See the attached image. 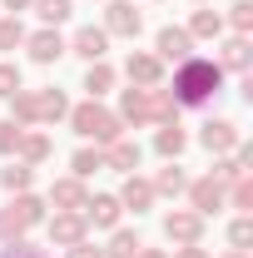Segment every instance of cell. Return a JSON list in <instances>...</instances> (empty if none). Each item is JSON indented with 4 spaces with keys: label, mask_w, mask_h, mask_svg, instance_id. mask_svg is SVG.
Here are the masks:
<instances>
[{
    "label": "cell",
    "mask_w": 253,
    "mask_h": 258,
    "mask_svg": "<svg viewBox=\"0 0 253 258\" xmlns=\"http://www.w3.org/2000/svg\"><path fill=\"white\" fill-rule=\"evenodd\" d=\"M219 85H223V70L214 60H184L179 64V70H174V90H169V95H174V104H179V109H184V104H209V99L219 95Z\"/></svg>",
    "instance_id": "6da1fadb"
},
{
    "label": "cell",
    "mask_w": 253,
    "mask_h": 258,
    "mask_svg": "<svg viewBox=\"0 0 253 258\" xmlns=\"http://www.w3.org/2000/svg\"><path fill=\"white\" fill-rule=\"evenodd\" d=\"M70 124H75V134H85V139H95V144H114L119 139V114H109L99 99H85V104H75L70 109Z\"/></svg>",
    "instance_id": "7a4b0ae2"
},
{
    "label": "cell",
    "mask_w": 253,
    "mask_h": 258,
    "mask_svg": "<svg viewBox=\"0 0 253 258\" xmlns=\"http://www.w3.org/2000/svg\"><path fill=\"white\" fill-rule=\"evenodd\" d=\"M189 199H194V214L209 219V214H219L223 204H228V184H219L214 174H204V179H194V184H189Z\"/></svg>",
    "instance_id": "3957f363"
},
{
    "label": "cell",
    "mask_w": 253,
    "mask_h": 258,
    "mask_svg": "<svg viewBox=\"0 0 253 258\" xmlns=\"http://www.w3.org/2000/svg\"><path fill=\"white\" fill-rule=\"evenodd\" d=\"M164 238L179 243V248H184V243H199V238H204V219H199L194 209H174V214H164Z\"/></svg>",
    "instance_id": "277c9868"
},
{
    "label": "cell",
    "mask_w": 253,
    "mask_h": 258,
    "mask_svg": "<svg viewBox=\"0 0 253 258\" xmlns=\"http://www.w3.org/2000/svg\"><path fill=\"white\" fill-rule=\"evenodd\" d=\"M45 224H50V238H55L60 248H75V243H85V233H90L85 214H75V209H55V219H45Z\"/></svg>",
    "instance_id": "5b68a950"
},
{
    "label": "cell",
    "mask_w": 253,
    "mask_h": 258,
    "mask_svg": "<svg viewBox=\"0 0 253 258\" xmlns=\"http://www.w3.org/2000/svg\"><path fill=\"white\" fill-rule=\"evenodd\" d=\"M199 144H204L209 154H233L243 139H238V124H233V119H209V124L199 129Z\"/></svg>",
    "instance_id": "8992f818"
},
{
    "label": "cell",
    "mask_w": 253,
    "mask_h": 258,
    "mask_svg": "<svg viewBox=\"0 0 253 258\" xmlns=\"http://www.w3.org/2000/svg\"><path fill=\"white\" fill-rule=\"evenodd\" d=\"M139 30H144V15H139L129 0H109V10H104V35H124V40H134Z\"/></svg>",
    "instance_id": "52a82bcc"
},
{
    "label": "cell",
    "mask_w": 253,
    "mask_h": 258,
    "mask_svg": "<svg viewBox=\"0 0 253 258\" xmlns=\"http://www.w3.org/2000/svg\"><path fill=\"white\" fill-rule=\"evenodd\" d=\"M124 75H129V85H134V90H154L159 80H164V60L139 50V55H129V60H124Z\"/></svg>",
    "instance_id": "ba28073f"
},
{
    "label": "cell",
    "mask_w": 253,
    "mask_h": 258,
    "mask_svg": "<svg viewBox=\"0 0 253 258\" xmlns=\"http://www.w3.org/2000/svg\"><path fill=\"white\" fill-rule=\"evenodd\" d=\"M85 224H95V228H119V214H124V204L114 199V194H95V199H85Z\"/></svg>",
    "instance_id": "9c48e42d"
},
{
    "label": "cell",
    "mask_w": 253,
    "mask_h": 258,
    "mask_svg": "<svg viewBox=\"0 0 253 258\" xmlns=\"http://www.w3.org/2000/svg\"><path fill=\"white\" fill-rule=\"evenodd\" d=\"M154 50H159V60L184 64V60H189V50H194V40H189V30H184V25H164V30H159V40H154Z\"/></svg>",
    "instance_id": "30bf717a"
},
{
    "label": "cell",
    "mask_w": 253,
    "mask_h": 258,
    "mask_svg": "<svg viewBox=\"0 0 253 258\" xmlns=\"http://www.w3.org/2000/svg\"><path fill=\"white\" fill-rule=\"evenodd\" d=\"M25 45H30V60H35V64H55L60 55H70V50H65V40H60V30H50V25H45V30H35V35H25Z\"/></svg>",
    "instance_id": "8fae6325"
},
{
    "label": "cell",
    "mask_w": 253,
    "mask_h": 258,
    "mask_svg": "<svg viewBox=\"0 0 253 258\" xmlns=\"http://www.w3.org/2000/svg\"><path fill=\"white\" fill-rule=\"evenodd\" d=\"M65 50H75V55H80V60H104V50H109V35H104V25H85V30H75V40H70V45H65Z\"/></svg>",
    "instance_id": "7c38bea8"
},
{
    "label": "cell",
    "mask_w": 253,
    "mask_h": 258,
    "mask_svg": "<svg viewBox=\"0 0 253 258\" xmlns=\"http://www.w3.org/2000/svg\"><path fill=\"white\" fill-rule=\"evenodd\" d=\"M119 124H154V109H149V90H124L119 99Z\"/></svg>",
    "instance_id": "4fadbf2b"
},
{
    "label": "cell",
    "mask_w": 253,
    "mask_h": 258,
    "mask_svg": "<svg viewBox=\"0 0 253 258\" xmlns=\"http://www.w3.org/2000/svg\"><path fill=\"white\" fill-rule=\"evenodd\" d=\"M85 199H90V194H85V179H75V174L50 184V204H55V209H75V214H80Z\"/></svg>",
    "instance_id": "5bb4252c"
},
{
    "label": "cell",
    "mask_w": 253,
    "mask_h": 258,
    "mask_svg": "<svg viewBox=\"0 0 253 258\" xmlns=\"http://www.w3.org/2000/svg\"><path fill=\"white\" fill-rule=\"evenodd\" d=\"M114 199H119L124 209H134V214H144V209L154 204L159 194H154V184H149V179H139V174H129V179H124V189L114 194Z\"/></svg>",
    "instance_id": "9a60e30c"
},
{
    "label": "cell",
    "mask_w": 253,
    "mask_h": 258,
    "mask_svg": "<svg viewBox=\"0 0 253 258\" xmlns=\"http://www.w3.org/2000/svg\"><path fill=\"white\" fill-rule=\"evenodd\" d=\"M214 64H219V70H238V75H243V70L253 64V45H248V35H233V40L219 50V60H214Z\"/></svg>",
    "instance_id": "2e32d148"
},
{
    "label": "cell",
    "mask_w": 253,
    "mask_h": 258,
    "mask_svg": "<svg viewBox=\"0 0 253 258\" xmlns=\"http://www.w3.org/2000/svg\"><path fill=\"white\" fill-rule=\"evenodd\" d=\"M184 144H189V134H184V124H179V119L159 124V134H154V149L164 154V159H179V154H184Z\"/></svg>",
    "instance_id": "e0dca14e"
},
{
    "label": "cell",
    "mask_w": 253,
    "mask_h": 258,
    "mask_svg": "<svg viewBox=\"0 0 253 258\" xmlns=\"http://www.w3.org/2000/svg\"><path fill=\"white\" fill-rule=\"evenodd\" d=\"M70 114V99H65V90H35V119H65Z\"/></svg>",
    "instance_id": "ac0fdd59"
},
{
    "label": "cell",
    "mask_w": 253,
    "mask_h": 258,
    "mask_svg": "<svg viewBox=\"0 0 253 258\" xmlns=\"http://www.w3.org/2000/svg\"><path fill=\"white\" fill-rule=\"evenodd\" d=\"M15 154H20V164H30V169H35V164H45V159H50V134H40V129H25Z\"/></svg>",
    "instance_id": "d6986e66"
},
{
    "label": "cell",
    "mask_w": 253,
    "mask_h": 258,
    "mask_svg": "<svg viewBox=\"0 0 253 258\" xmlns=\"http://www.w3.org/2000/svg\"><path fill=\"white\" fill-rule=\"evenodd\" d=\"M104 164L119 169V174H134V169H139V144H134V139H114V144L104 149Z\"/></svg>",
    "instance_id": "ffe728a7"
},
{
    "label": "cell",
    "mask_w": 253,
    "mask_h": 258,
    "mask_svg": "<svg viewBox=\"0 0 253 258\" xmlns=\"http://www.w3.org/2000/svg\"><path fill=\"white\" fill-rule=\"evenodd\" d=\"M30 184H35V169L30 164H5V169H0V189H10V194H30Z\"/></svg>",
    "instance_id": "44dd1931"
},
{
    "label": "cell",
    "mask_w": 253,
    "mask_h": 258,
    "mask_svg": "<svg viewBox=\"0 0 253 258\" xmlns=\"http://www.w3.org/2000/svg\"><path fill=\"white\" fill-rule=\"evenodd\" d=\"M184 189H189V174H184L179 164L169 159L164 169H159V179H154V194H169V199H179Z\"/></svg>",
    "instance_id": "7402d4cb"
},
{
    "label": "cell",
    "mask_w": 253,
    "mask_h": 258,
    "mask_svg": "<svg viewBox=\"0 0 253 258\" xmlns=\"http://www.w3.org/2000/svg\"><path fill=\"white\" fill-rule=\"evenodd\" d=\"M139 248H144V243H139L134 228H114V233H109V248H99V253L104 258H134Z\"/></svg>",
    "instance_id": "603a6c76"
},
{
    "label": "cell",
    "mask_w": 253,
    "mask_h": 258,
    "mask_svg": "<svg viewBox=\"0 0 253 258\" xmlns=\"http://www.w3.org/2000/svg\"><path fill=\"white\" fill-rule=\"evenodd\" d=\"M219 30H223V15H219V10H194L189 40H219Z\"/></svg>",
    "instance_id": "cb8c5ba5"
},
{
    "label": "cell",
    "mask_w": 253,
    "mask_h": 258,
    "mask_svg": "<svg viewBox=\"0 0 253 258\" xmlns=\"http://www.w3.org/2000/svg\"><path fill=\"white\" fill-rule=\"evenodd\" d=\"M85 90H90V99L109 95V90H114V70H109L104 60H95L90 70H85Z\"/></svg>",
    "instance_id": "d4e9b609"
},
{
    "label": "cell",
    "mask_w": 253,
    "mask_h": 258,
    "mask_svg": "<svg viewBox=\"0 0 253 258\" xmlns=\"http://www.w3.org/2000/svg\"><path fill=\"white\" fill-rule=\"evenodd\" d=\"M15 214H20V224L35 228V224H45V199H35V194H15V204H10Z\"/></svg>",
    "instance_id": "484cf974"
},
{
    "label": "cell",
    "mask_w": 253,
    "mask_h": 258,
    "mask_svg": "<svg viewBox=\"0 0 253 258\" xmlns=\"http://www.w3.org/2000/svg\"><path fill=\"white\" fill-rule=\"evenodd\" d=\"M30 5H35V15H40V20H45L50 30H55L60 20H70V10H75L70 0H30Z\"/></svg>",
    "instance_id": "4316f807"
},
{
    "label": "cell",
    "mask_w": 253,
    "mask_h": 258,
    "mask_svg": "<svg viewBox=\"0 0 253 258\" xmlns=\"http://www.w3.org/2000/svg\"><path fill=\"white\" fill-rule=\"evenodd\" d=\"M149 109H154V119L159 124H169V119H179V104H174V95H169V90H149Z\"/></svg>",
    "instance_id": "83f0119b"
},
{
    "label": "cell",
    "mask_w": 253,
    "mask_h": 258,
    "mask_svg": "<svg viewBox=\"0 0 253 258\" xmlns=\"http://www.w3.org/2000/svg\"><path fill=\"white\" fill-rule=\"evenodd\" d=\"M10 119L15 124H35V90H15L10 95Z\"/></svg>",
    "instance_id": "f1b7e54d"
},
{
    "label": "cell",
    "mask_w": 253,
    "mask_h": 258,
    "mask_svg": "<svg viewBox=\"0 0 253 258\" xmlns=\"http://www.w3.org/2000/svg\"><path fill=\"white\" fill-rule=\"evenodd\" d=\"M99 169H104V149H80L75 154V179H90Z\"/></svg>",
    "instance_id": "f546056e"
},
{
    "label": "cell",
    "mask_w": 253,
    "mask_h": 258,
    "mask_svg": "<svg viewBox=\"0 0 253 258\" xmlns=\"http://www.w3.org/2000/svg\"><path fill=\"white\" fill-rule=\"evenodd\" d=\"M15 238H25V224H20V214L5 204V209H0V243H15Z\"/></svg>",
    "instance_id": "4dcf8cb0"
},
{
    "label": "cell",
    "mask_w": 253,
    "mask_h": 258,
    "mask_svg": "<svg viewBox=\"0 0 253 258\" xmlns=\"http://www.w3.org/2000/svg\"><path fill=\"white\" fill-rule=\"evenodd\" d=\"M15 45H25V25L15 15H0V50H15Z\"/></svg>",
    "instance_id": "1f68e13d"
},
{
    "label": "cell",
    "mask_w": 253,
    "mask_h": 258,
    "mask_svg": "<svg viewBox=\"0 0 253 258\" xmlns=\"http://www.w3.org/2000/svg\"><path fill=\"white\" fill-rule=\"evenodd\" d=\"M228 204H233L238 214H248V209H253V179H233V189H228Z\"/></svg>",
    "instance_id": "d6a6232c"
},
{
    "label": "cell",
    "mask_w": 253,
    "mask_h": 258,
    "mask_svg": "<svg viewBox=\"0 0 253 258\" xmlns=\"http://www.w3.org/2000/svg\"><path fill=\"white\" fill-rule=\"evenodd\" d=\"M20 134H25V124L0 119V154H15V149H20Z\"/></svg>",
    "instance_id": "836d02e7"
},
{
    "label": "cell",
    "mask_w": 253,
    "mask_h": 258,
    "mask_svg": "<svg viewBox=\"0 0 253 258\" xmlns=\"http://www.w3.org/2000/svg\"><path fill=\"white\" fill-rule=\"evenodd\" d=\"M228 25H233L238 35H248V30H253V0H238V5L228 10Z\"/></svg>",
    "instance_id": "e575fe53"
},
{
    "label": "cell",
    "mask_w": 253,
    "mask_h": 258,
    "mask_svg": "<svg viewBox=\"0 0 253 258\" xmlns=\"http://www.w3.org/2000/svg\"><path fill=\"white\" fill-rule=\"evenodd\" d=\"M228 243H233L238 253L253 243V219H248V214H243V219H233V228H228Z\"/></svg>",
    "instance_id": "d590c367"
},
{
    "label": "cell",
    "mask_w": 253,
    "mask_h": 258,
    "mask_svg": "<svg viewBox=\"0 0 253 258\" xmlns=\"http://www.w3.org/2000/svg\"><path fill=\"white\" fill-rule=\"evenodd\" d=\"M20 90V64H0V99H10Z\"/></svg>",
    "instance_id": "8d00e7d4"
},
{
    "label": "cell",
    "mask_w": 253,
    "mask_h": 258,
    "mask_svg": "<svg viewBox=\"0 0 253 258\" xmlns=\"http://www.w3.org/2000/svg\"><path fill=\"white\" fill-rule=\"evenodd\" d=\"M70 258H104V253H99L95 243H90V238H85V243H75V248H70Z\"/></svg>",
    "instance_id": "74e56055"
},
{
    "label": "cell",
    "mask_w": 253,
    "mask_h": 258,
    "mask_svg": "<svg viewBox=\"0 0 253 258\" xmlns=\"http://www.w3.org/2000/svg\"><path fill=\"white\" fill-rule=\"evenodd\" d=\"M174 258H209V253H204L199 243H184V248H179V253H174Z\"/></svg>",
    "instance_id": "f35d334b"
},
{
    "label": "cell",
    "mask_w": 253,
    "mask_h": 258,
    "mask_svg": "<svg viewBox=\"0 0 253 258\" xmlns=\"http://www.w3.org/2000/svg\"><path fill=\"white\" fill-rule=\"evenodd\" d=\"M134 258H169V253H164V248H139Z\"/></svg>",
    "instance_id": "ab89813d"
},
{
    "label": "cell",
    "mask_w": 253,
    "mask_h": 258,
    "mask_svg": "<svg viewBox=\"0 0 253 258\" xmlns=\"http://www.w3.org/2000/svg\"><path fill=\"white\" fill-rule=\"evenodd\" d=\"M0 5H5V10H25L30 0H0Z\"/></svg>",
    "instance_id": "60d3db41"
},
{
    "label": "cell",
    "mask_w": 253,
    "mask_h": 258,
    "mask_svg": "<svg viewBox=\"0 0 253 258\" xmlns=\"http://www.w3.org/2000/svg\"><path fill=\"white\" fill-rule=\"evenodd\" d=\"M223 258H248V253H238V248H233V253H223Z\"/></svg>",
    "instance_id": "b9f144b4"
},
{
    "label": "cell",
    "mask_w": 253,
    "mask_h": 258,
    "mask_svg": "<svg viewBox=\"0 0 253 258\" xmlns=\"http://www.w3.org/2000/svg\"><path fill=\"white\" fill-rule=\"evenodd\" d=\"M25 258H45V253H35V248H30V253H25Z\"/></svg>",
    "instance_id": "7bdbcfd3"
},
{
    "label": "cell",
    "mask_w": 253,
    "mask_h": 258,
    "mask_svg": "<svg viewBox=\"0 0 253 258\" xmlns=\"http://www.w3.org/2000/svg\"><path fill=\"white\" fill-rule=\"evenodd\" d=\"M199 5H204V0H199Z\"/></svg>",
    "instance_id": "ee69618b"
}]
</instances>
